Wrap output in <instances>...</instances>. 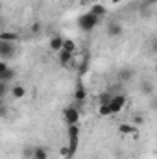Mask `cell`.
Instances as JSON below:
<instances>
[{
  "label": "cell",
  "mask_w": 157,
  "mask_h": 159,
  "mask_svg": "<svg viewBox=\"0 0 157 159\" xmlns=\"http://www.w3.org/2000/svg\"><path fill=\"white\" fill-rule=\"evenodd\" d=\"M157 0H146V6H154Z\"/></svg>",
  "instance_id": "28"
},
{
  "label": "cell",
  "mask_w": 157,
  "mask_h": 159,
  "mask_svg": "<svg viewBox=\"0 0 157 159\" xmlns=\"http://www.w3.org/2000/svg\"><path fill=\"white\" fill-rule=\"evenodd\" d=\"M91 13L94 15V17H98V19H102L105 13H107V9H105V6H102L100 2H96V4H92L91 6Z\"/></svg>",
  "instance_id": "7"
},
{
  "label": "cell",
  "mask_w": 157,
  "mask_h": 159,
  "mask_svg": "<svg viewBox=\"0 0 157 159\" xmlns=\"http://www.w3.org/2000/svg\"><path fill=\"white\" fill-rule=\"evenodd\" d=\"M120 133H124V135H135L137 133V129H135V126L133 124H120Z\"/></svg>",
  "instance_id": "14"
},
{
  "label": "cell",
  "mask_w": 157,
  "mask_h": 159,
  "mask_svg": "<svg viewBox=\"0 0 157 159\" xmlns=\"http://www.w3.org/2000/svg\"><path fill=\"white\" fill-rule=\"evenodd\" d=\"M107 34H109L111 37H120V35H122V26L118 24L117 20H111V22L107 24Z\"/></svg>",
  "instance_id": "6"
},
{
  "label": "cell",
  "mask_w": 157,
  "mask_h": 159,
  "mask_svg": "<svg viewBox=\"0 0 157 159\" xmlns=\"http://www.w3.org/2000/svg\"><path fill=\"white\" fill-rule=\"evenodd\" d=\"M22 156H24L26 159H32V156H34V148H30V146L24 148V150H22Z\"/></svg>",
  "instance_id": "22"
},
{
  "label": "cell",
  "mask_w": 157,
  "mask_h": 159,
  "mask_svg": "<svg viewBox=\"0 0 157 159\" xmlns=\"http://www.w3.org/2000/svg\"><path fill=\"white\" fill-rule=\"evenodd\" d=\"M15 43H6V41H0V57L4 59V61H7V59H11L13 56H15Z\"/></svg>",
  "instance_id": "4"
},
{
  "label": "cell",
  "mask_w": 157,
  "mask_h": 159,
  "mask_svg": "<svg viewBox=\"0 0 157 159\" xmlns=\"http://www.w3.org/2000/svg\"><path fill=\"white\" fill-rule=\"evenodd\" d=\"M67 135H69V148H70V152L76 154V150H78V143H79V126L78 124H69Z\"/></svg>",
  "instance_id": "2"
},
{
  "label": "cell",
  "mask_w": 157,
  "mask_h": 159,
  "mask_svg": "<svg viewBox=\"0 0 157 159\" xmlns=\"http://www.w3.org/2000/svg\"><path fill=\"white\" fill-rule=\"evenodd\" d=\"M72 61V52H67V50H59V63L63 67H69V63Z\"/></svg>",
  "instance_id": "9"
},
{
  "label": "cell",
  "mask_w": 157,
  "mask_h": 159,
  "mask_svg": "<svg viewBox=\"0 0 157 159\" xmlns=\"http://www.w3.org/2000/svg\"><path fill=\"white\" fill-rule=\"evenodd\" d=\"M61 50H67V52H76V43L72 39H63V46H61Z\"/></svg>",
  "instance_id": "16"
},
{
  "label": "cell",
  "mask_w": 157,
  "mask_h": 159,
  "mask_svg": "<svg viewBox=\"0 0 157 159\" xmlns=\"http://www.w3.org/2000/svg\"><path fill=\"white\" fill-rule=\"evenodd\" d=\"M7 115V107H6V104H2L0 106V117H6Z\"/></svg>",
  "instance_id": "27"
},
{
  "label": "cell",
  "mask_w": 157,
  "mask_h": 159,
  "mask_svg": "<svg viewBox=\"0 0 157 159\" xmlns=\"http://www.w3.org/2000/svg\"><path fill=\"white\" fill-rule=\"evenodd\" d=\"M6 69H9V63H7V61H4V59H0V72H2V70H6Z\"/></svg>",
  "instance_id": "25"
},
{
  "label": "cell",
  "mask_w": 157,
  "mask_h": 159,
  "mask_svg": "<svg viewBox=\"0 0 157 159\" xmlns=\"http://www.w3.org/2000/svg\"><path fill=\"white\" fill-rule=\"evenodd\" d=\"M32 159H48V150H46L44 146H35Z\"/></svg>",
  "instance_id": "10"
},
{
  "label": "cell",
  "mask_w": 157,
  "mask_h": 159,
  "mask_svg": "<svg viewBox=\"0 0 157 159\" xmlns=\"http://www.w3.org/2000/svg\"><path fill=\"white\" fill-rule=\"evenodd\" d=\"M144 122V117L142 115H135V119H133V126H139V124H142Z\"/></svg>",
  "instance_id": "23"
},
{
  "label": "cell",
  "mask_w": 157,
  "mask_h": 159,
  "mask_svg": "<svg viewBox=\"0 0 157 159\" xmlns=\"http://www.w3.org/2000/svg\"><path fill=\"white\" fill-rule=\"evenodd\" d=\"M63 117H65V120H67V124H78L79 120V111L76 109V107H65V111H63Z\"/></svg>",
  "instance_id": "5"
},
{
  "label": "cell",
  "mask_w": 157,
  "mask_h": 159,
  "mask_svg": "<svg viewBox=\"0 0 157 159\" xmlns=\"http://www.w3.org/2000/svg\"><path fill=\"white\" fill-rule=\"evenodd\" d=\"M98 17H94L91 11L89 13H83L81 17L78 19V26L83 30V32H92L94 28H96V24H98Z\"/></svg>",
  "instance_id": "1"
},
{
  "label": "cell",
  "mask_w": 157,
  "mask_h": 159,
  "mask_svg": "<svg viewBox=\"0 0 157 159\" xmlns=\"http://www.w3.org/2000/svg\"><path fill=\"white\" fill-rule=\"evenodd\" d=\"M141 91H142V94H154V85H152V81L144 80V81L141 83Z\"/></svg>",
  "instance_id": "17"
},
{
  "label": "cell",
  "mask_w": 157,
  "mask_h": 159,
  "mask_svg": "<svg viewBox=\"0 0 157 159\" xmlns=\"http://www.w3.org/2000/svg\"><path fill=\"white\" fill-rule=\"evenodd\" d=\"M74 98H76L78 102H83V100L87 98V89H85L83 85H78V89H76V93H74Z\"/></svg>",
  "instance_id": "15"
},
{
  "label": "cell",
  "mask_w": 157,
  "mask_h": 159,
  "mask_svg": "<svg viewBox=\"0 0 157 159\" xmlns=\"http://www.w3.org/2000/svg\"><path fill=\"white\" fill-rule=\"evenodd\" d=\"M32 32H34V34H39V32H41V24H39V22H34V26H32Z\"/></svg>",
  "instance_id": "26"
},
{
  "label": "cell",
  "mask_w": 157,
  "mask_h": 159,
  "mask_svg": "<svg viewBox=\"0 0 157 159\" xmlns=\"http://www.w3.org/2000/svg\"><path fill=\"white\" fill-rule=\"evenodd\" d=\"M85 72H87V63H81V65H79V69H78V74H79V76H83Z\"/></svg>",
  "instance_id": "24"
},
{
  "label": "cell",
  "mask_w": 157,
  "mask_h": 159,
  "mask_svg": "<svg viewBox=\"0 0 157 159\" xmlns=\"http://www.w3.org/2000/svg\"><path fill=\"white\" fill-rule=\"evenodd\" d=\"M107 106H109L111 115H117V113H120V111L124 109V106H126V96H122V94L111 96V100L107 102Z\"/></svg>",
  "instance_id": "3"
},
{
  "label": "cell",
  "mask_w": 157,
  "mask_h": 159,
  "mask_svg": "<svg viewBox=\"0 0 157 159\" xmlns=\"http://www.w3.org/2000/svg\"><path fill=\"white\" fill-rule=\"evenodd\" d=\"M9 93V87L6 81H0V98H6V94Z\"/></svg>",
  "instance_id": "21"
},
{
  "label": "cell",
  "mask_w": 157,
  "mask_h": 159,
  "mask_svg": "<svg viewBox=\"0 0 157 159\" xmlns=\"http://www.w3.org/2000/svg\"><path fill=\"white\" fill-rule=\"evenodd\" d=\"M98 113H100L102 117H109V115H111V111H109V106H107V104H100V107H98Z\"/></svg>",
  "instance_id": "19"
},
{
  "label": "cell",
  "mask_w": 157,
  "mask_h": 159,
  "mask_svg": "<svg viewBox=\"0 0 157 159\" xmlns=\"http://www.w3.org/2000/svg\"><path fill=\"white\" fill-rule=\"evenodd\" d=\"M59 154H61L65 159H72V156H74V152H70V148H69V146H63V148L59 150Z\"/></svg>",
  "instance_id": "20"
},
{
  "label": "cell",
  "mask_w": 157,
  "mask_h": 159,
  "mask_svg": "<svg viewBox=\"0 0 157 159\" xmlns=\"http://www.w3.org/2000/svg\"><path fill=\"white\" fill-rule=\"evenodd\" d=\"M133 70L131 69H124V70H120V80H124V81H129V80L133 78Z\"/></svg>",
  "instance_id": "18"
},
{
  "label": "cell",
  "mask_w": 157,
  "mask_h": 159,
  "mask_svg": "<svg viewBox=\"0 0 157 159\" xmlns=\"http://www.w3.org/2000/svg\"><path fill=\"white\" fill-rule=\"evenodd\" d=\"M0 9H2V7H0Z\"/></svg>",
  "instance_id": "30"
},
{
  "label": "cell",
  "mask_w": 157,
  "mask_h": 159,
  "mask_svg": "<svg viewBox=\"0 0 157 159\" xmlns=\"http://www.w3.org/2000/svg\"><path fill=\"white\" fill-rule=\"evenodd\" d=\"M122 0H111V4H120Z\"/></svg>",
  "instance_id": "29"
},
{
  "label": "cell",
  "mask_w": 157,
  "mask_h": 159,
  "mask_svg": "<svg viewBox=\"0 0 157 159\" xmlns=\"http://www.w3.org/2000/svg\"><path fill=\"white\" fill-rule=\"evenodd\" d=\"M13 78H15V70H13L11 67L0 72V81H6V83H7V81H11Z\"/></svg>",
  "instance_id": "13"
},
{
  "label": "cell",
  "mask_w": 157,
  "mask_h": 159,
  "mask_svg": "<svg viewBox=\"0 0 157 159\" xmlns=\"http://www.w3.org/2000/svg\"><path fill=\"white\" fill-rule=\"evenodd\" d=\"M9 93H11L13 98L19 100V98H24V94H26V87H24V85H13Z\"/></svg>",
  "instance_id": "8"
},
{
  "label": "cell",
  "mask_w": 157,
  "mask_h": 159,
  "mask_svg": "<svg viewBox=\"0 0 157 159\" xmlns=\"http://www.w3.org/2000/svg\"><path fill=\"white\" fill-rule=\"evenodd\" d=\"M61 46H63V37H61V35H54V37L50 39V48H52V50L59 52Z\"/></svg>",
  "instance_id": "12"
},
{
  "label": "cell",
  "mask_w": 157,
  "mask_h": 159,
  "mask_svg": "<svg viewBox=\"0 0 157 159\" xmlns=\"http://www.w3.org/2000/svg\"><path fill=\"white\" fill-rule=\"evenodd\" d=\"M17 39H19V34H15V32H0V41L15 43Z\"/></svg>",
  "instance_id": "11"
}]
</instances>
